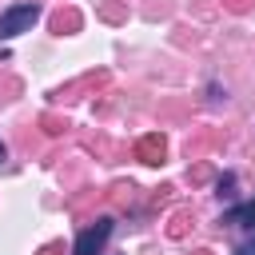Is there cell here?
<instances>
[{
    "instance_id": "obj_9",
    "label": "cell",
    "mask_w": 255,
    "mask_h": 255,
    "mask_svg": "<svg viewBox=\"0 0 255 255\" xmlns=\"http://www.w3.org/2000/svg\"><path fill=\"white\" fill-rule=\"evenodd\" d=\"M4 159H8V147H4V139H0V163H4Z\"/></svg>"
},
{
    "instance_id": "obj_4",
    "label": "cell",
    "mask_w": 255,
    "mask_h": 255,
    "mask_svg": "<svg viewBox=\"0 0 255 255\" xmlns=\"http://www.w3.org/2000/svg\"><path fill=\"white\" fill-rule=\"evenodd\" d=\"M219 223H239V227H247V231H255V199L251 203H239V207H231Z\"/></svg>"
},
{
    "instance_id": "obj_2",
    "label": "cell",
    "mask_w": 255,
    "mask_h": 255,
    "mask_svg": "<svg viewBox=\"0 0 255 255\" xmlns=\"http://www.w3.org/2000/svg\"><path fill=\"white\" fill-rule=\"evenodd\" d=\"M36 16H40L36 4H12V8H4L0 12V40H12L20 32H28L36 24Z\"/></svg>"
},
{
    "instance_id": "obj_6",
    "label": "cell",
    "mask_w": 255,
    "mask_h": 255,
    "mask_svg": "<svg viewBox=\"0 0 255 255\" xmlns=\"http://www.w3.org/2000/svg\"><path fill=\"white\" fill-rule=\"evenodd\" d=\"M215 195H219V199H231V195H235V175H231V171H223V175H219Z\"/></svg>"
},
{
    "instance_id": "obj_5",
    "label": "cell",
    "mask_w": 255,
    "mask_h": 255,
    "mask_svg": "<svg viewBox=\"0 0 255 255\" xmlns=\"http://www.w3.org/2000/svg\"><path fill=\"white\" fill-rule=\"evenodd\" d=\"M72 28H80V12H76V8H68V12H56V16H52V32H60V36H64V32H72Z\"/></svg>"
},
{
    "instance_id": "obj_3",
    "label": "cell",
    "mask_w": 255,
    "mask_h": 255,
    "mask_svg": "<svg viewBox=\"0 0 255 255\" xmlns=\"http://www.w3.org/2000/svg\"><path fill=\"white\" fill-rule=\"evenodd\" d=\"M135 155H139L143 163H159V159H163V135H159V131L143 135V139L135 143Z\"/></svg>"
},
{
    "instance_id": "obj_1",
    "label": "cell",
    "mask_w": 255,
    "mask_h": 255,
    "mask_svg": "<svg viewBox=\"0 0 255 255\" xmlns=\"http://www.w3.org/2000/svg\"><path fill=\"white\" fill-rule=\"evenodd\" d=\"M112 227H116V219H112V215L92 219V223H88V227L76 235L72 255H100V251H104V243H108V235H112Z\"/></svg>"
},
{
    "instance_id": "obj_8",
    "label": "cell",
    "mask_w": 255,
    "mask_h": 255,
    "mask_svg": "<svg viewBox=\"0 0 255 255\" xmlns=\"http://www.w3.org/2000/svg\"><path fill=\"white\" fill-rule=\"evenodd\" d=\"M40 255H68V251H64V243H48Z\"/></svg>"
},
{
    "instance_id": "obj_7",
    "label": "cell",
    "mask_w": 255,
    "mask_h": 255,
    "mask_svg": "<svg viewBox=\"0 0 255 255\" xmlns=\"http://www.w3.org/2000/svg\"><path fill=\"white\" fill-rule=\"evenodd\" d=\"M235 255H255V235H251L247 243H239V247H235Z\"/></svg>"
}]
</instances>
